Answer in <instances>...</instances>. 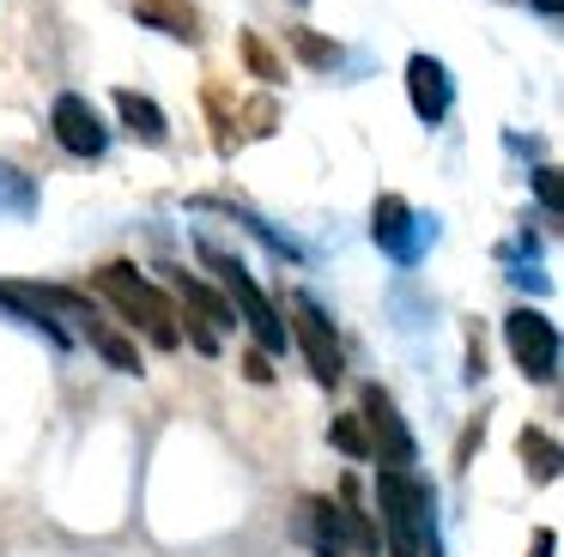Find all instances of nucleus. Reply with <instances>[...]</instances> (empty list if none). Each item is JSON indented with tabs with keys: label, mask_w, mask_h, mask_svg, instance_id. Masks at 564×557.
I'll return each mask as SVG.
<instances>
[{
	"label": "nucleus",
	"mask_w": 564,
	"mask_h": 557,
	"mask_svg": "<svg viewBox=\"0 0 564 557\" xmlns=\"http://www.w3.org/2000/svg\"><path fill=\"white\" fill-rule=\"evenodd\" d=\"M98 291L116 303V309L128 315V321L140 327V334L152 339L159 351H176L183 346V327H176V309H171V297H164L159 285H152L140 266H128V261H110V266H98Z\"/></svg>",
	"instance_id": "1"
},
{
	"label": "nucleus",
	"mask_w": 564,
	"mask_h": 557,
	"mask_svg": "<svg viewBox=\"0 0 564 557\" xmlns=\"http://www.w3.org/2000/svg\"><path fill=\"white\" fill-rule=\"evenodd\" d=\"M207 266L225 278V291H231V309H237V321H249V334L261 339V351H285V321H280V309L268 303V291L256 285V278L243 273V261H231L225 249H207Z\"/></svg>",
	"instance_id": "2"
},
{
	"label": "nucleus",
	"mask_w": 564,
	"mask_h": 557,
	"mask_svg": "<svg viewBox=\"0 0 564 557\" xmlns=\"http://www.w3.org/2000/svg\"><path fill=\"white\" fill-rule=\"evenodd\" d=\"M503 339H510V358H516V370H522L528 382H552V370H558V327H552L546 315L540 309H510Z\"/></svg>",
	"instance_id": "3"
},
{
	"label": "nucleus",
	"mask_w": 564,
	"mask_h": 557,
	"mask_svg": "<svg viewBox=\"0 0 564 557\" xmlns=\"http://www.w3.org/2000/svg\"><path fill=\"white\" fill-rule=\"evenodd\" d=\"M365 430H370V455H382L389 467H413V455H419V443H413V430H406V418H401V406H394L382 387H365Z\"/></svg>",
	"instance_id": "4"
},
{
	"label": "nucleus",
	"mask_w": 564,
	"mask_h": 557,
	"mask_svg": "<svg viewBox=\"0 0 564 557\" xmlns=\"http://www.w3.org/2000/svg\"><path fill=\"white\" fill-rule=\"evenodd\" d=\"M292 334H297V346H304V358H310V375H316L322 387H334L340 382V339H334V327H328V315L316 309L310 297H292Z\"/></svg>",
	"instance_id": "5"
},
{
	"label": "nucleus",
	"mask_w": 564,
	"mask_h": 557,
	"mask_svg": "<svg viewBox=\"0 0 564 557\" xmlns=\"http://www.w3.org/2000/svg\"><path fill=\"white\" fill-rule=\"evenodd\" d=\"M50 121H55V140H62L74 157H104V145H110L98 109H91L86 97H74V91L55 97V116H50Z\"/></svg>",
	"instance_id": "6"
},
{
	"label": "nucleus",
	"mask_w": 564,
	"mask_h": 557,
	"mask_svg": "<svg viewBox=\"0 0 564 557\" xmlns=\"http://www.w3.org/2000/svg\"><path fill=\"white\" fill-rule=\"evenodd\" d=\"M406 97H413V116L419 121H443V116H449L455 85H449V73H443V61H431V55L406 61Z\"/></svg>",
	"instance_id": "7"
},
{
	"label": "nucleus",
	"mask_w": 564,
	"mask_h": 557,
	"mask_svg": "<svg viewBox=\"0 0 564 557\" xmlns=\"http://www.w3.org/2000/svg\"><path fill=\"white\" fill-rule=\"evenodd\" d=\"M377 242L394 261H419V225H413V206L401 194H382L377 200Z\"/></svg>",
	"instance_id": "8"
},
{
	"label": "nucleus",
	"mask_w": 564,
	"mask_h": 557,
	"mask_svg": "<svg viewBox=\"0 0 564 557\" xmlns=\"http://www.w3.org/2000/svg\"><path fill=\"white\" fill-rule=\"evenodd\" d=\"M134 19L152 24V31H164V36H176V43H195L200 36L195 0H134Z\"/></svg>",
	"instance_id": "9"
},
{
	"label": "nucleus",
	"mask_w": 564,
	"mask_h": 557,
	"mask_svg": "<svg viewBox=\"0 0 564 557\" xmlns=\"http://www.w3.org/2000/svg\"><path fill=\"white\" fill-rule=\"evenodd\" d=\"M304 521H310V545L316 557H346V521H340V503L334 496H304Z\"/></svg>",
	"instance_id": "10"
},
{
	"label": "nucleus",
	"mask_w": 564,
	"mask_h": 557,
	"mask_svg": "<svg viewBox=\"0 0 564 557\" xmlns=\"http://www.w3.org/2000/svg\"><path fill=\"white\" fill-rule=\"evenodd\" d=\"M171 285H176V297H183V309H188V315H200V321H207L213 334H225V327L237 321V309H231V303H225L213 285H200L195 273H171Z\"/></svg>",
	"instance_id": "11"
},
{
	"label": "nucleus",
	"mask_w": 564,
	"mask_h": 557,
	"mask_svg": "<svg viewBox=\"0 0 564 557\" xmlns=\"http://www.w3.org/2000/svg\"><path fill=\"white\" fill-rule=\"evenodd\" d=\"M116 109H122L128 133H140V140H164V133H171L164 109L152 103V97H140V91H116Z\"/></svg>",
	"instance_id": "12"
},
{
	"label": "nucleus",
	"mask_w": 564,
	"mask_h": 557,
	"mask_svg": "<svg viewBox=\"0 0 564 557\" xmlns=\"http://www.w3.org/2000/svg\"><path fill=\"white\" fill-rule=\"evenodd\" d=\"M292 55L304 61V67H340V43L334 36H322V31H304V24H292Z\"/></svg>",
	"instance_id": "13"
},
{
	"label": "nucleus",
	"mask_w": 564,
	"mask_h": 557,
	"mask_svg": "<svg viewBox=\"0 0 564 557\" xmlns=\"http://www.w3.org/2000/svg\"><path fill=\"white\" fill-rule=\"evenodd\" d=\"M86 334H91V346H98V351H104V358H110V363H116V370H122V375H140V351L128 346V339L116 334L110 321H98V315H91V327H86Z\"/></svg>",
	"instance_id": "14"
},
{
	"label": "nucleus",
	"mask_w": 564,
	"mask_h": 557,
	"mask_svg": "<svg viewBox=\"0 0 564 557\" xmlns=\"http://www.w3.org/2000/svg\"><path fill=\"white\" fill-rule=\"evenodd\" d=\"M522 460H528V472H534L540 484L558 479V443H552L546 430H534V424L522 430Z\"/></svg>",
	"instance_id": "15"
},
{
	"label": "nucleus",
	"mask_w": 564,
	"mask_h": 557,
	"mask_svg": "<svg viewBox=\"0 0 564 557\" xmlns=\"http://www.w3.org/2000/svg\"><path fill=\"white\" fill-rule=\"evenodd\" d=\"M237 48H243V61H249V73H256V79H268V85H273V79L285 73V67H280V55H273V48L261 43L256 31H243V36H237Z\"/></svg>",
	"instance_id": "16"
},
{
	"label": "nucleus",
	"mask_w": 564,
	"mask_h": 557,
	"mask_svg": "<svg viewBox=\"0 0 564 557\" xmlns=\"http://www.w3.org/2000/svg\"><path fill=\"white\" fill-rule=\"evenodd\" d=\"M328 443L340 448V455H358V460H365V455H370V430H365V418H334V424H328Z\"/></svg>",
	"instance_id": "17"
},
{
	"label": "nucleus",
	"mask_w": 564,
	"mask_h": 557,
	"mask_svg": "<svg viewBox=\"0 0 564 557\" xmlns=\"http://www.w3.org/2000/svg\"><path fill=\"white\" fill-rule=\"evenodd\" d=\"M176 327H183V334H188V339H195V346H200V351H207V358H213V351H219V334H213V327H207V321H200V315H188V309H183V321H176Z\"/></svg>",
	"instance_id": "18"
},
{
	"label": "nucleus",
	"mask_w": 564,
	"mask_h": 557,
	"mask_svg": "<svg viewBox=\"0 0 564 557\" xmlns=\"http://www.w3.org/2000/svg\"><path fill=\"white\" fill-rule=\"evenodd\" d=\"M534 188H540V200L558 212V200H564V194H558V170H534Z\"/></svg>",
	"instance_id": "19"
},
{
	"label": "nucleus",
	"mask_w": 564,
	"mask_h": 557,
	"mask_svg": "<svg viewBox=\"0 0 564 557\" xmlns=\"http://www.w3.org/2000/svg\"><path fill=\"white\" fill-rule=\"evenodd\" d=\"M528 557H552V527L534 533V551H528Z\"/></svg>",
	"instance_id": "20"
},
{
	"label": "nucleus",
	"mask_w": 564,
	"mask_h": 557,
	"mask_svg": "<svg viewBox=\"0 0 564 557\" xmlns=\"http://www.w3.org/2000/svg\"><path fill=\"white\" fill-rule=\"evenodd\" d=\"M534 7H540V12H558V7H564V0H534Z\"/></svg>",
	"instance_id": "21"
},
{
	"label": "nucleus",
	"mask_w": 564,
	"mask_h": 557,
	"mask_svg": "<svg viewBox=\"0 0 564 557\" xmlns=\"http://www.w3.org/2000/svg\"><path fill=\"white\" fill-rule=\"evenodd\" d=\"M292 7H304V0H292Z\"/></svg>",
	"instance_id": "22"
}]
</instances>
